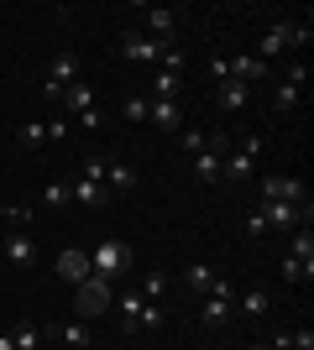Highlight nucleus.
<instances>
[{"instance_id": "obj_29", "label": "nucleus", "mask_w": 314, "mask_h": 350, "mask_svg": "<svg viewBox=\"0 0 314 350\" xmlns=\"http://www.w3.org/2000/svg\"><path fill=\"white\" fill-rule=\"evenodd\" d=\"M293 105H299V84H278V94H272V110H293Z\"/></svg>"}, {"instance_id": "obj_26", "label": "nucleus", "mask_w": 314, "mask_h": 350, "mask_svg": "<svg viewBox=\"0 0 314 350\" xmlns=\"http://www.w3.org/2000/svg\"><path fill=\"white\" fill-rule=\"evenodd\" d=\"M288 256H299V262H309V267H314V230H309V225L293 235V251H288Z\"/></svg>"}, {"instance_id": "obj_5", "label": "nucleus", "mask_w": 314, "mask_h": 350, "mask_svg": "<svg viewBox=\"0 0 314 350\" xmlns=\"http://www.w3.org/2000/svg\"><path fill=\"white\" fill-rule=\"evenodd\" d=\"M257 152H262V136H241L236 152L220 162V178H231V183H246V178H252V167H257Z\"/></svg>"}, {"instance_id": "obj_11", "label": "nucleus", "mask_w": 314, "mask_h": 350, "mask_svg": "<svg viewBox=\"0 0 314 350\" xmlns=\"http://www.w3.org/2000/svg\"><path fill=\"white\" fill-rule=\"evenodd\" d=\"M58 278L79 288V282L90 278V256H84V251H74V246H68V251H58Z\"/></svg>"}, {"instance_id": "obj_16", "label": "nucleus", "mask_w": 314, "mask_h": 350, "mask_svg": "<svg viewBox=\"0 0 314 350\" xmlns=\"http://www.w3.org/2000/svg\"><path fill=\"white\" fill-rule=\"evenodd\" d=\"M231 79L252 89L257 79H267V63H262V58H231Z\"/></svg>"}, {"instance_id": "obj_31", "label": "nucleus", "mask_w": 314, "mask_h": 350, "mask_svg": "<svg viewBox=\"0 0 314 350\" xmlns=\"http://www.w3.org/2000/svg\"><path fill=\"white\" fill-rule=\"evenodd\" d=\"M147 110H152V100H126V105H120V116H126V120H147Z\"/></svg>"}, {"instance_id": "obj_25", "label": "nucleus", "mask_w": 314, "mask_h": 350, "mask_svg": "<svg viewBox=\"0 0 314 350\" xmlns=\"http://www.w3.org/2000/svg\"><path fill=\"white\" fill-rule=\"evenodd\" d=\"M16 142H21V146H42L47 142V120H27V126L16 131Z\"/></svg>"}, {"instance_id": "obj_37", "label": "nucleus", "mask_w": 314, "mask_h": 350, "mask_svg": "<svg viewBox=\"0 0 314 350\" xmlns=\"http://www.w3.org/2000/svg\"><path fill=\"white\" fill-rule=\"evenodd\" d=\"M246 350H278V345H246Z\"/></svg>"}, {"instance_id": "obj_36", "label": "nucleus", "mask_w": 314, "mask_h": 350, "mask_svg": "<svg viewBox=\"0 0 314 350\" xmlns=\"http://www.w3.org/2000/svg\"><path fill=\"white\" fill-rule=\"evenodd\" d=\"M0 350H16V340H11V335H0Z\"/></svg>"}, {"instance_id": "obj_2", "label": "nucleus", "mask_w": 314, "mask_h": 350, "mask_svg": "<svg viewBox=\"0 0 314 350\" xmlns=\"http://www.w3.org/2000/svg\"><path fill=\"white\" fill-rule=\"evenodd\" d=\"M116 308H120V329H126V335H136V329H163V308L147 304L142 293H126V298H116Z\"/></svg>"}, {"instance_id": "obj_17", "label": "nucleus", "mask_w": 314, "mask_h": 350, "mask_svg": "<svg viewBox=\"0 0 314 350\" xmlns=\"http://www.w3.org/2000/svg\"><path fill=\"white\" fill-rule=\"evenodd\" d=\"M68 189H74V204H84V209L105 204V183L100 178H79V183H68Z\"/></svg>"}, {"instance_id": "obj_35", "label": "nucleus", "mask_w": 314, "mask_h": 350, "mask_svg": "<svg viewBox=\"0 0 314 350\" xmlns=\"http://www.w3.org/2000/svg\"><path fill=\"white\" fill-rule=\"evenodd\" d=\"M209 79L225 84V79H231V58H209Z\"/></svg>"}, {"instance_id": "obj_3", "label": "nucleus", "mask_w": 314, "mask_h": 350, "mask_svg": "<svg viewBox=\"0 0 314 350\" xmlns=\"http://www.w3.org/2000/svg\"><path fill=\"white\" fill-rule=\"evenodd\" d=\"M131 262H136V256H131V246H126V241H100V246H94V256H90V272H94V278H105V282H116Z\"/></svg>"}, {"instance_id": "obj_18", "label": "nucleus", "mask_w": 314, "mask_h": 350, "mask_svg": "<svg viewBox=\"0 0 314 350\" xmlns=\"http://www.w3.org/2000/svg\"><path fill=\"white\" fill-rule=\"evenodd\" d=\"M58 100L68 105V110H74V116H84V110H90V105H94V89L84 84V79H79V84H68V89H63Z\"/></svg>"}, {"instance_id": "obj_12", "label": "nucleus", "mask_w": 314, "mask_h": 350, "mask_svg": "<svg viewBox=\"0 0 314 350\" xmlns=\"http://www.w3.org/2000/svg\"><path fill=\"white\" fill-rule=\"evenodd\" d=\"M293 42V21H272L267 27V37H262V53H257V58L267 63V58H278V53H283V47Z\"/></svg>"}, {"instance_id": "obj_15", "label": "nucleus", "mask_w": 314, "mask_h": 350, "mask_svg": "<svg viewBox=\"0 0 314 350\" xmlns=\"http://www.w3.org/2000/svg\"><path fill=\"white\" fill-rule=\"evenodd\" d=\"M53 335H58L63 345H74V350H90V345H94V335H90V324H84V319H68V324H58Z\"/></svg>"}, {"instance_id": "obj_30", "label": "nucleus", "mask_w": 314, "mask_h": 350, "mask_svg": "<svg viewBox=\"0 0 314 350\" xmlns=\"http://www.w3.org/2000/svg\"><path fill=\"white\" fill-rule=\"evenodd\" d=\"M179 146L189 152V157H199V152L209 146V136H205V131H183V136H179Z\"/></svg>"}, {"instance_id": "obj_9", "label": "nucleus", "mask_w": 314, "mask_h": 350, "mask_svg": "<svg viewBox=\"0 0 314 350\" xmlns=\"http://www.w3.org/2000/svg\"><path fill=\"white\" fill-rule=\"evenodd\" d=\"M173 42H157V37H147V31H126V42H120V53L136 63H152V58H163Z\"/></svg>"}, {"instance_id": "obj_24", "label": "nucleus", "mask_w": 314, "mask_h": 350, "mask_svg": "<svg viewBox=\"0 0 314 350\" xmlns=\"http://www.w3.org/2000/svg\"><path fill=\"white\" fill-rule=\"evenodd\" d=\"M11 340H16V350H37V345L47 340V329H37V324H21Z\"/></svg>"}, {"instance_id": "obj_7", "label": "nucleus", "mask_w": 314, "mask_h": 350, "mask_svg": "<svg viewBox=\"0 0 314 350\" xmlns=\"http://www.w3.org/2000/svg\"><path fill=\"white\" fill-rule=\"evenodd\" d=\"M262 204H309L299 178H262Z\"/></svg>"}, {"instance_id": "obj_32", "label": "nucleus", "mask_w": 314, "mask_h": 350, "mask_svg": "<svg viewBox=\"0 0 314 350\" xmlns=\"http://www.w3.org/2000/svg\"><path fill=\"white\" fill-rule=\"evenodd\" d=\"M179 94V73H157V100H173Z\"/></svg>"}, {"instance_id": "obj_22", "label": "nucleus", "mask_w": 314, "mask_h": 350, "mask_svg": "<svg viewBox=\"0 0 314 350\" xmlns=\"http://www.w3.org/2000/svg\"><path fill=\"white\" fill-rule=\"evenodd\" d=\"M241 105H246V84L225 79V84H220V110H241Z\"/></svg>"}, {"instance_id": "obj_10", "label": "nucleus", "mask_w": 314, "mask_h": 350, "mask_svg": "<svg viewBox=\"0 0 314 350\" xmlns=\"http://www.w3.org/2000/svg\"><path fill=\"white\" fill-rule=\"evenodd\" d=\"M142 21H147V37H157V42H173V31H179V16L168 11V5H147Z\"/></svg>"}, {"instance_id": "obj_23", "label": "nucleus", "mask_w": 314, "mask_h": 350, "mask_svg": "<svg viewBox=\"0 0 314 350\" xmlns=\"http://www.w3.org/2000/svg\"><path fill=\"white\" fill-rule=\"evenodd\" d=\"M163 288H168V272H157V267H152L147 278H142V298H147V304H157V298H163Z\"/></svg>"}, {"instance_id": "obj_13", "label": "nucleus", "mask_w": 314, "mask_h": 350, "mask_svg": "<svg viewBox=\"0 0 314 350\" xmlns=\"http://www.w3.org/2000/svg\"><path fill=\"white\" fill-rule=\"evenodd\" d=\"M31 256H37L31 235L27 230H11V241H5V262H11V267H31Z\"/></svg>"}, {"instance_id": "obj_20", "label": "nucleus", "mask_w": 314, "mask_h": 350, "mask_svg": "<svg viewBox=\"0 0 314 350\" xmlns=\"http://www.w3.org/2000/svg\"><path fill=\"white\" fill-rule=\"evenodd\" d=\"M236 308H241V314H257V319H262L272 304H267V293H262V288H246V293L236 298Z\"/></svg>"}, {"instance_id": "obj_6", "label": "nucleus", "mask_w": 314, "mask_h": 350, "mask_svg": "<svg viewBox=\"0 0 314 350\" xmlns=\"http://www.w3.org/2000/svg\"><path fill=\"white\" fill-rule=\"evenodd\" d=\"M68 84H79V53H58V58H53V73L42 79V94H47V100H58Z\"/></svg>"}, {"instance_id": "obj_21", "label": "nucleus", "mask_w": 314, "mask_h": 350, "mask_svg": "<svg viewBox=\"0 0 314 350\" xmlns=\"http://www.w3.org/2000/svg\"><path fill=\"white\" fill-rule=\"evenodd\" d=\"M183 282H189V288H194V293H209V288H215V267L194 262V267H189V272H183Z\"/></svg>"}, {"instance_id": "obj_8", "label": "nucleus", "mask_w": 314, "mask_h": 350, "mask_svg": "<svg viewBox=\"0 0 314 350\" xmlns=\"http://www.w3.org/2000/svg\"><path fill=\"white\" fill-rule=\"evenodd\" d=\"M257 219H262V230H288V225L309 219V204H262Z\"/></svg>"}, {"instance_id": "obj_19", "label": "nucleus", "mask_w": 314, "mask_h": 350, "mask_svg": "<svg viewBox=\"0 0 314 350\" xmlns=\"http://www.w3.org/2000/svg\"><path fill=\"white\" fill-rule=\"evenodd\" d=\"M105 189H136V173L126 162H105Z\"/></svg>"}, {"instance_id": "obj_34", "label": "nucleus", "mask_w": 314, "mask_h": 350, "mask_svg": "<svg viewBox=\"0 0 314 350\" xmlns=\"http://www.w3.org/2000/svg\"><path fill=\"white\" fill-rule=\"evenodd\" d=\"M288 345H293V350H314V329H309V324H304V329H293V335H288Z\"/></svg>"}, {"instance_id": "obj_14", "label": "nucleus", "mask_w": 314, "mask_h": 350, "mask_svg": "<svg viewBox=\"0 0 314 350\" xmlns=\"http://www.w3.org/2000/svg\"><path fill=\"white\" fill-rule=\"evenodd\" d=\"M147 120H157L163 131H179V126H183V110H179V100H152Z\"/></svg>"}, {"instance_id": "obj_1", "label": "nucleus", "mask_w": 314, "mask_h": 350, "mask_svg": "<svg viewBox=\"0 0 314 350\" xmlns=\"http://www.w3.org/2000/svg\"><path fill=\"white\" fill-rule=\"evenodd\" d=\"M110 308H116V293H110V282L90 272V278L74 288V314L90 324V319H100V314H110Z\"/></svg>"}, {"instance_id": "obj_28", "label": "nucleus", "mask_w": 314, "mask_h": 350, "mask_svg": "<svg viewBox=\"0 0 314 350\" xmlns=\"http://www.w3.org/2000/svg\"><path fill=\"white\" fill-rule=\"evenodd\" d=\"M42 199H47L53 209H63V204H74V189H68V183H47V189H42Z\"/></svg>"}, {"instance_id": "obj_27", "label": "nucleus", "mask_w": 314, "mask_h": 350, "mask_svg": "<svg viewBox=\"0 0 314 350\" xmlns=\"http://www.w3.org/2000/svg\"><path fill=\"white\" fill-rule=\"evenodd\" d=\"M283 278H288V282H309V278H314V267L299 262V256H283Z\"/></svg>"}, {"instance_id": "obj_4", "label": "nucleus", "mask_w": 314, "mask_h": 350, "mask_svg": "<svg viewBox=\"0 0 314 350\" xmlns=\"http://www.w3.org/2000/svg\"><path fill=\"white\" fill-rule=\"evenodd\" d=\"M231 314H236V288H231L225 278H215V288H209V293H205V304H199V319L215 329V324H225Z\"/></svg>"}, {"instance_id": "obj_33", "label": "nucleus", "mask_w": 314, "mask_h": 350, "mask_svg": "<svg viewBox=\"0 0 314 350\" xmlns=\"http://www.w3.org/2000/svg\"><path fill=\"white\" fill-rule=\"evenodd\" d=\"M79 126H84V131H100V126H105V110H100V105H90V110L79 116Z\"/></svg>"}]
</instances>
